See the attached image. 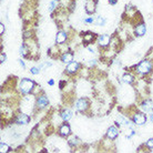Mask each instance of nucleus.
I'll return each mask as SVG.
<instances>
[{"instance_id": "f257e3e1", "label": "nucleus", "mask_w": 153, "mask_h": 153, "mask_svg": "<svg viewBox=\"0 0 153 153\" xmlns=\"http://www.w3.org/2000/svg\"><path fill=\"white\" fill-rule=\"evenodd\" d=\"M33 85H35V82L31 80V79H22L21 82L19 84V88H20V91L22 92L23 94H28V93H30L31 90L33 89Z\"/></svg>"}, {"instance_id": "f03ea898", "label": "nucleus", "mask_w": 153, "mask_h": 153, "mask_svg": "<svg viewBox=\"0 0 153 153\" xmlns=\"http://www.w3.org/2000/svg\"><path fill=\"white\" fill-rule=\"evenodd\" d=\"M153 68V63L149 60H144V61H142L140 65H138V70L139 73H141V74H146V73H149Z\"/></svg>"}, {"instance_id": "7ed1b4c3", "label": "nucleus", "mask_w": 153, "mask_h": 153, "mask_svg": "<svg viewBox=\"0 0 153 153\" xmlns=\"http://www.w3.org/2000/svg\"><path fill=\"white\" fill-rule=\"evenodd\" d=\"M76 107L79 111H81V112L85 111V110L88 109V101H87L85 99H83V98H81V99H79L78 101H76Z\"/></svg>"}, {"instance_id": "20e7f679", "label": "nucleus", "mask_w": 153, "mask_h": 153, "mask_svg": "<svg viewBox=\"0 0 153 153\" xmlns=\"http://www.w3.org/2000/svg\"><path fill=\"white\" fill-rule=\"evenodd\" d=\"M146 121V117L144 114H142V113H137V114L133 115V122L135 124H138V126L144 124Z\"/></svg>"}, {"instance_id": "39448f33", "label": "nucleus", "mask_w": 153, "mask_h": 153, "mask_svg": "<svg viewBox=\"0 0 153 153\" xmlns=\"http://www.w3.org/2000/svg\"><path fill=\"white\" fill-rule=\"evenodd\" d=\"M134 32H135V35L139 36V37H142V36L146 35V27L144 23H140V25H138L137 27H135V29H134Z\"/></svg>"}, {"instance_id": "423d86ee", "label": "nucleus", "mask_w": 153, "mask_h": 153, "mask_svg": "<svg viewBox=\"0 0 153 153\" xmlns=\"http://www.w3.org/2000/svg\"><path fill=\"white\" fill-rule=\"evenodd\" d=\"M29 117H28L27 114H19L18 117H17V119H16V123L17 124H22V126H25V124H28L29 123Z\"/></svg>"}, {"instance_id": "0eeeda50", "label": "nucleus", "mask_w": 153, "mask_h": 153, "mask_svg": "<svg viewBox=\"0 0 153 153\" xmlns=\"http://www.w3.org/2000/svg\"><path fill=\"white\" fill-rule=\"evenodd\" d=\"M119 135V130L115 126H110L109 130H108V138L110 140H114L117 139V137Z\"/></svg>"}, {"instance_id": "6e6552de", "label": "nucleus", "mask_w": 153, "mask_h": 153, "mask_svg": "<svg viewBox=\"0 0 153 153\" xmlns=\"http://www.w3.org/2000/svg\"><path fill=\"white\" fill-rule=\"evenodd\" d=\"M98 43H99V46H101V47H107L108 45L110 43V37L108 35H101L99 37Z\"/></svg>"}, {"instance_id": "1a4fd4ad", "label": "nucleus", "mask_w": 153, "mask_h": 153, "mask_svg": "<svg viewBox=\"0 0 153 153\" xmlns=\"http://www.w3.org/2000/svg\"><path fill=\"white\" fill-rule=\"evenodd\" d=\"M48 103H49V100H48V98H47L46 96H41L38 99V101H37V107L40 108V109H42V108L47 107V105H48Z\"/></svg>"}, {"instance_id": "9d476101", "label": "nucleus", "mask_w": 153, "mask_h": 153, "mask_svg": "<svg viewBox=\"0 0 153 153\" xmlns=\"http://www.w3.org/2000/svg\"><path fill=\"white\" fill-rule=\"evenodd\" d=\"M78 69H79V63L76 61H72V62H70L69 65H68V67H67V72L74 73V72H76Z\"/></svg>"}, {"instance_id": "9b49d317", "label": "nucleus", "mask_w": 153, "mask_h": 153, "mask_svg": "<svg viewBox=\"0 0 153 153\" xmlns=\"http://www.w3.org/2000/svg\"><path fill=\"white\" fill-rule=\"evenodd\" d=\"M59 133L62 137H68L70 134V126L68 124H62L59 129Z\"/></svg>"}, {"instance_id": "f8f14e48", "label": "nucleus", "mask_w": 153, "mask_h": 153, "mask_svg": "<svg viewBox=\"0 0 153 153\" xmlns=\"http://www.w3.org/2000/svg\"><path fill=\"white\" fill-rule=\"evenodd\" d=\"M142 110L146 112H151L153 110V102L152 101H150V100H148V101H146V102H143V104H142Z\"/></svg>"}, {"instance_id": "ddd939ff", "label": "nucleus", "mask_w": 153, "mask_h": 153, "mask_svg": "<svg viewBox=\"0 0 153 153\" xmlns=\"http://www.w3.org/2000/svg\"><path fill=\"white\" fill-rule=\"evenodd\" d=\"M65 39H67V35H65V32L63 31H59L57 33V37H56V41L57 43H63L65 41Z\"/></svg>"}, {"instance_id": "4468645a", "label": "nucleus", "mask_w": 153, "mask_h": 153, "mask_svg": "<svg viewBox=\"0 0 153 153\" xmlns=\"http://www.w3.org/2000/svg\"><path fill=\"white\" fill-rule=\"evenodd\" d=\"M72 59H73L72 53H68V52H65V53L62 54L61 61L63 62V63H70V62H72Z\"/></svg>"}, {"instance_id": "2eb2a0df", "label": "nucleus", "mask_w": 153, "mask_h": 153, "mask_svg": "<svg viewBox=\"0 0 153 153\" xmlns=\"http://www.w3.org/2000/svg\"><path fill=\"white\" fill-rule=\"evenodd\" d=\"M94 7H96L94 2H92L91 0H89L87 4H85V10H87L88 13H93L94 12Z\"/></svg>"}, {"instance_id": "dca6fc26", "label": "nucleus", "mask_w": 153, "mask_h": 153, "mask_svg": "<svg viewBox=\"0 0 153 153\" xmlns=\"http://www.w3.org/2000/svg\"><path fill=\"white\" fill-rule=\"evenodd\" d=\"M71 117H72V111H70V110H63V111L61 112V118H62V120H65V121L70 120Z\"/></svg>"}, {"instance_id": "f3484780", "label": "nucleus", "mask_w": 153, "mask_h": 153, "mask_svg": "<svg viewBox=\"0 0 153 153\" xmlns=\"http://www.w3.org/2000/svg\"><path fill=\"white\" fill-rule=\"evenodd\" d=\"M132 81H133V76H131V74H124V76H122V82H123V83L130 84Z\"/></svg>"}, {"instance_id": "a211bd4d", "label": "nucleus", "mask_w": 153, "mask_h": 153, "mask_svg": "<svg viewBox=\"0 0 153 153\" xmlns=\"http://www.w3.org/2000/svg\"><path fill=\"white\" fill-rule=\"evenodd\" d=\"M105 19H104L103 17H97V20H96V23L97 26H104L105 25Z\"/></svg>"}, {"instance_id": "6ab92c4d", "label": "nucleus", "mask_w": 153, "mask_h": 153, "mask_svg": "<svg viewBox=\"0 0 153 153\" xmlns=\"http://www.w3.org/2000/svg\"><path fill=\"white\" fill-rule=\"evenodd\" d=\"M0 149H1L0 151H1L2 153H6V152L9 151V146H8L6 143H2V142H1V144H0Z\"/></svg>"}, {"instance_id": "aec40b11", "label": "nucleus", "mask_w": 153, "mask_h": 153, "mask_svg": "<svg viewBox=\"0 0 153 153\" xmlns=\"http://www.w3.org/2000/svg\"><path fill=\"white\" fill-rule=\"evenodd\" d=\"M118 122L122 123V124H126V126H129V121H128V120H126V119L123 118V117H119Z\"/></svg>"}, {"instance_id": "412c9836", "label": "nucleus", "mask_w": 153, "mask_h": 153, "mask_svg": "<svg viewBox=\"0 0 153 153\" xmlns=\"http://www.w3.org/2000/svg\"><path fill=\"white\" fill-rule=\"evenodd\" d=\"M79 143V140L76 138H72V139H70V141H69V144L71 146H76Z\"/></svg>"}, {"instance_id": "4be33fe9", "label": "nucleus", "mask_w": 153, "mask_h": 153, "mask_svg": "<svg viewBox=\"0 0 153 153\" xmlns=\"http://www.w3.org/2000/svg\"><path fill=\"white\" fill-rule=\"evenodd\" d=\"M56 7H57V1H56V0H52L51 4H49V11H52Z\"/></svg>"}, {"instance_id": "5701e85b", "label": "nucleus", "mask_w": 153, "mask_h": 153, "mask_svg": "<svg viewBox=\"0 0 153 153\" xmlns=\"http://www.w3.org/2000/svg\"><path fill=\"white\" fill-rule=\"evenodd\" d=\"M92 38H93V36L92 35H87V36H84L83 37V41L85 42H90L92 40Z\"/></svg>"}, {"instance_id": "b1692460", "label": "nucleus", "mask_w": 153, "mask_h": 153, "mask_svg": "<svg viewBox=\"0 0 153 153\" xmlns=\"http://www.w3.org/2000/svg\"><path fill=\"white\" fill-rule=\"evenodd\" d=\"M27 48H26V47L25 46H22L21 47V48H20V53L22 54V56H26V54H27Z\"/></svg>"}, {"instance_id": "393cba45", "label": "nucleus", "mask_w": 153, "mask_h": 153, "mask_svg": "<svg viewBox=\"0 0 153 153\" xmlns=\"http://www.w3.org/2000/svg\"><path fill=\"white\" fill-rule=\"evenodd\" d=\"M30 71L32 74H38L39 71H40V68H36V67H33V68H31Z\"/></svg>"}, {"instance_id": "a878e982", "label": "nucleus", "mask_w": 153, "mask_h": 153, "mask_svg": "<svg viewBox=\"0 0 153 153\" xmlns=\"http://www.w3.org/2000/svg\"><path fill=\"white\" fill-rule=\"evenodd\" d=\"M146 146L150 148V149H152L153 148V138L150 139V140H148V142H146Z\"/></svg>"}, {"instance_id": "bb28decb", "label": "nucleus", "mask_w": 153, "mask_h": 153, "mask_svg": "<svg viewBox=\"0 0 153 153\" xmlns=\"http://www.w3.org/2000/svg\"><path fill=\"white\" fill-rule=\"evenodd\" d=\"M133 134H134L133 130H129V131H128V133H126V138H131Z\"/></svg>"}, {"instance_id": "cd10ccee", "label": "nucleus", "mask_w": 153, "mask_h": 153, "mask_svg": "<svg viewBox=\"0 0 153 153\" xmlns=\"http://www.w3.org/2000/svg\"><path fill=\"white\" fill-rule=\"evenodd\" d=\"M84 22H87V23H92V22H93V18H92V17H90V18H87V19L84 20Z\"/></svg>"}, {"instance_id": "c85d7f7f", "label": "nucleus", "mask_w": 153, "mask_h": 153, "mask_svg": "<svg viewBox=\"0 0 153 153\" xmlns=\"http://www.w3.org/2000/svg\"><path fill=\"white\" fill-rule=\"evenodd\" d=\"M0 59H1V62H4V60H6V54L1 53V56H0Z\"/></svg>"}, {"instance_id": "c756f323", "label": "nucleus", "mask_w": 153, "mask_h": 153, "mask_svg": "<svg viewBox=\"0 0 153 153\" xmlns=\"http://www.w3.org/2000/svg\"><path fill=\"white\" fill-rule=\"evenodd\" d=\"M4 25L1 23V25H0V33H1V35L4 33Z\"/></svg>"}, {"instance_id": "7c9ffc66", "label": "nucleus", "mask_w": 153, "mask_h": 153, "mask_svg": "<svg viewBox=\"0 0 153 153\" xmlns=\"http://www.w3.org/2000/svg\"><path fill=\"white\" fill-rule=\"evenodd\" d=\"M19 63H20V65H21V67H22L23 69H25V68H26V65H25V62H23L22 60H19Z\"/></svg>"}, {"instance_id": "2f4dec72", "label": "nucleus", "mask_w": 153, "mask_h": 153, "mask_svg": "<svg viewBox=\"0 0 153 153\" xmlns=\"http://www.w3.org/2000/svg\"><path fill=\"white\" fill-rule=\"evenodd\" d=\"M110 4H117V0H110Z\"/></svg>"}, {"instance_id": "473e14b6", "label": "nucleus", "mask_w": 153, "mask_h": 153, "mask_svg": "<svg viewBox=\"0 0 153 153\" xmlns=\"http://www.w3.org/2000/svg\"><path fill=\"white\" fill-rule=\"evenodd\" d=\"M49 84H50V85H53V84H54V81L53 80H50L49 81Z\"/></svg>"}, {"instance_id": "72a5a7b5", "label": "nucleus", "mask_w": 153, "mask_h": 153, "mask_svg": "<svg viewBox=\"0 0 153 153\" xmlns=\"http://www.w3.org/2000/svg\"><path fill=\"white\" fill-rule=\"evenodd\" d=\"M150 120H151V122H153V113H151L150 115Z\"/></svg>"}, {"instance_id": "f704fd0d", "label": "nucleus", "mask_w": 153, "mask_h": 153, "mask_svg": "<svg viewBox=\"0 0 153 153\" xmlns=\"http://www.w3.org/2000/svg\"><path fill=\"white\" fill-rule=\"evenodd\" d=\"M56 1H57V0H56Z\"/></svg>"}]
</instances>
